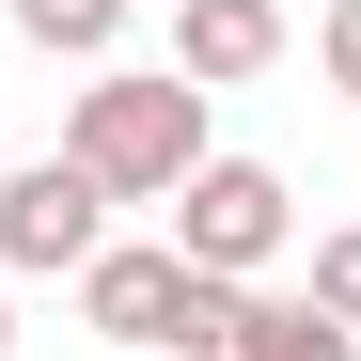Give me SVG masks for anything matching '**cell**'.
Instances as JSON below:
<instances>
[{
    "instance_id": "9",
    "label": "cell",
    "mask_w": 361,
    "mask_h": 361,
    "mask_svg": "<svg viewBox=\"0 0 361 361\" xmlns=\"http://www.w3.org/2000/svg\"><path fill=\"white\" fill-rule=\"evenodd\" d=\"M314 79H330V94H361V0H330V16H314Z\"/></svg>"
},
{
    "instance_id": "1",
    "label": "cell",
    "mask_w": 361,
    "mask_h": 361,
    "mask_svg": "<svg viewBox=\"0 0 361 361\" xmlns=\"http://www.w3.org/2000/svg\"><path fill=\"white\" fill-rule=\"evenodd\" d=\"M63 157L94 173L110 204H173L189 157H204V79H173V63H94L79 110H63Z\"/></svg>"
},
{
    "instance_id": "7",
    "label": "cell",
    "mask_w": 361,
    "mask_h": 361,
    "mask_svg": "<svg viewBox=\"0 0 361 361\" xmlns=\"http://www.w3.org/2000/svg\"><path fill=\"white\" fill-rule=\"evenodd\" d=\"M16 32L47 63H110V32H126V0H16Z\"/></svg>"
},
{
    "instance_id": "5",
    "label": "cell",
    "mask_w": 361,
    "mask_h": 361,
    "mask_svg": "<svg viewBox=\"0 0 361 361\" xmlns=\"http://www.w3.org/2000/svg\"><path fill=\"white\" fill-rule=\"evenodd\" d=\"M283 63V0H173V79H267Z\"/></svg>"
},
{
    "instance_id": "2",
    "label": "cell",
    "mask_w": 361,
    "mask_h": 361,
    "mask_svg": "<svg viewBox=\"0 0 361 361\" xmlns=\"http://www.w3.org/2000/svg\"><path fill=\"white\" fill-rule=\"evenodd\" d=\"M79 314L126 345V361H235L252 283H220V267L173 252V235H142V252H94V267H79Z\"/></svg>"
},
{
    "instance_id": "3",
    "label": "cell",
    "mask_w": 361,
    "mask_h": 361,
    "mask_svg": "<svg viewBox=\"0 0 361 361\" xmlns=\"http://www.w3.org/2000/svg\"><path fill=\"white\" fill-rule=\"evenodd\" d=\"M94 252H110V189L63 142H47L32 173H0V267H16V283H79Z\"/></svg>"
},
{
    "instance_id": "6",
    "label": "cell",
    "mask_w": 361,
    "mask_h": 361,
    "mask_svg": "<svg viewBox=\"0 0 361 361\" xmlns=\"http://www.w3.org/2000/svg\"><path fill=\"white\" fill-rule=\"evenodd\" d=\"M235 361H361V330L314 314V298H252L235 314Z\"/></svg>"
},
{
    "instance_id": "10",
    "label": "cell",
    "mask_w": 361,
    "mask_h": 361,
    "mask_svg": "<svg viewBox=\"0 0 361 361\" xmlns=\"http://www.w3.org/2000/svg\"><path fill=\"white\" fill-rule=\"evenodd\" d=\"M0 361H16V298H0Z\"/></svg>"
},
{
    "instance_id": "8",
    "label": "cell",
    "mask_w": 361,
    "mask_h": 361,
    "mask_svg": "<svg viewBox=\"0 0 361 361\" xmlns=\"http://www.w3.org/2000/svg\"><path fill=\"white\" fill-rule=\"evenodd\" d=\"M298 298H314V314H345V330H361V220H345V235H314V283H298Z\"/></svg>"
},
{
    "instance_id": "4",
    "label": "cell",
    "mask_w": 361,
    "mask_h": 361,
    "mask_svg": "<svg viewBox=\"0 0 361 361\" xmlns=\"http://www.w3.org/2000/svg\"><path fill=\"white\" fill-rule=\"evenodd\" d=\"M283 235H298V204H283V173H267V157H189V189H173V252H189V267L252 283Z\"/></svg>"
}]
</instances>
